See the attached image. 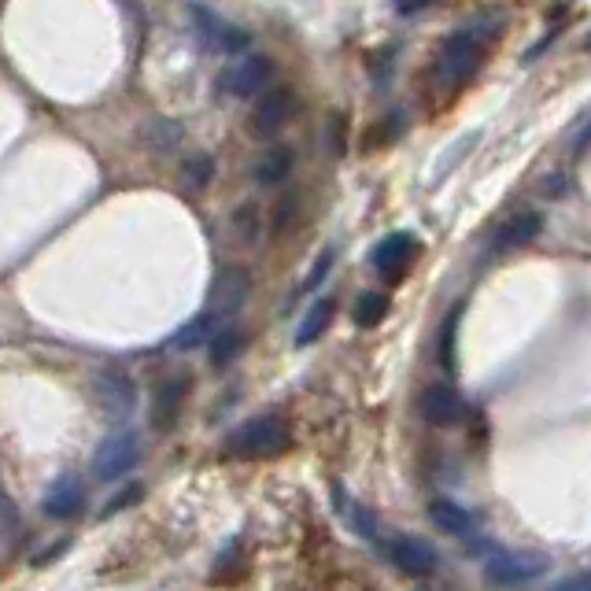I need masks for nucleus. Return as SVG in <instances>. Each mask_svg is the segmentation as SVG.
<instances>
[{"instance_id": "obj_1", "label": "nucleus", "mask_w": 591, "mask_h": 591, "mask_svg": "<svg viewBox=\"0 0 591 591\" xmlns=\"http://www.w3.org/2000/svg\"><path fill=\"white\" fill-rule=\"evenodd\" d=\"M292 444V429L278 414H259L252 422H244L237 433L230 436L226 451L241 455V459H278Z\"/></svg>"}, {"instance_id": "obj_2", "label": "nucleus", "mask_w": 591, "mask_h": 591, "mask_svg": "<svg viewBox=\"0 0 591 591\" xmlns=\"http://www.w3.org/2000/svg\"><path fill=\"white\" fill-rule=\"evenodd\" d=\"M484 63V49L477 34H451L440 45L433 60V78L440 89H459L473 78V74L481 71Z\"/></svg>"}, {"instance_id": "obj_3", "label": "nucleus", "mask_w": 591, "mask_h": 591, "mask_svg": "<svg viewBox=\"0 0 591 591\" xmlns=\"http://www.w3.org/2000/svg\"><path fill=\"white\" fill-rule=\"evenodd\" d=\"M551 569V558L543 551H529V547H518V551H499L484 562V580L495 584V588H521V584H532L536 577H543Z\"/></svg>"}, {"instance_id": "obj_4", "label": "nucleus", "mask_w": 591, "mask_h": 591, "mask_svg": "<svg viewBox=\"0 0 591 591\" xmlns=\"http://www.w3.org/2000/svg\"><path fill=\"white\" fill-rule=\"evenodd\" d=\"M141 462V433L133 429H115L100 440V447L93 451V477L97 481H119Z\"/></svg>"}, {"instance_id": "obj_5", "label": "nucleus", "mask_w": 591, "mask_h": 591, "mask_svg": "<svg viewBox=\"0 0 591 591\" xmlns=\"http://www.w3.org/2000/svg\"><path fill=\"white\" fill-rule=\"evenodd\" d=\"M270 74H274V63L266 56H241V60H233L226 71L218 74V93L233 100L259 97L270 85Z\"/></svg>"}, {"instance_id": "obj_6", "label": "nucleus", "mask_w": 591, "mask_h": 591, "mask_svg": "<svg viewBox=\"0 0 591 591\" xmlns=\"http://www.w3.org/2000/svg\"><path fill=\"white\" fill-rule=\"evenodd\" d=\"M248 296H252V274L241 270V266H226V270H218V278L211 281L207 311L218 314L222 322H230L233 314L248 303Z\"/></svg>"}, {"instance_id": "obj_7", "label": "nucleus", "mask_w": 591, "mask_h": 591, "mask_svg": "<svg viewBox=\"0 0 591 591\" xmlns=\"http://www.w3.org/2000/svg\"><path fill=\"white\" fill-rule=\"evenodd\" d=\"M193 26H196V34L204 37L207 49H215V52L241 56V52L252 45V34H248V30L233 26L230 19H222V15L204 8V4H193Z\"/></svg>"}, {"instance_id": "obj_8", "label": "nucleus", "mask_w": 591, "mask_h": 591, "mask_svg": "<svg viewBox=\"0 0 591 591\" xmlns=\"http://www.w3.org/2000/svg\"><path fill=\"white\" fill-rule=\"evenodd\" d=\"M292 111H296V93H292L289 85H278V89H270V93L259 97L248 126H252L255 137H274V133H281L289 126Z\"/></svg>"}, {"instance_id": "obj_9", "label": "nucleus", "mask_w": 591, "mask_h": 591, "mask_svg": "<svg viewBox=\"0 0 591 591\" xmlns=\"http://www.w3.org/2000/svg\"><path fill=\"white\" fill-rule=\"evenodd\" d=\"M414 255H418V237L407 230H399V233H388V237H381V241L374 244L370 266H374L381 278H399V274H407V266L414 263Z\"/></svg>"}, {"instance_id": "obj_10", "label": "nucleus", "mask_w": 591, "mask_h": 591, "mask_svg": "<svg viewBox=\"0 0 591 591\" xmlns=\"http://www.w3.org/2000/svg\"><path fill=\"white\" fill-rule=\"evenodd\" d=\"M93 396H97L100 411L108 414V418H126V414H133V407H137V385H133L130 374H122V370H104V374H97Z\"/></svg>"}, {"instance_id": "obj_11", "label": "nucleus", "mask_w": 591, "mask_h": 591, "mask_svg": "<svg viewBox=\"0 0 591 591\" xmlns=\"http://www.w3.org/2000/svg\"><path fill=\"white\" fill-rule=\"evenodd\" d=\"M388 558L396 562L407 577H429L436 569V551L433 543L418 540V536H396V540L388 543Z\"/></svg>"}, {"instance_id": "obj_12", "label": "nucleus", "mask_w": 591, "mask_h": 591, "mask_svg": "<svg viewBox=\"0 0 591 591\" xmlns=\"http://www.w3.org/2000/svg\"><path fill=\"white\" fill-rule=\"evenodd\" d=\"M45 514L56 521H67L74 518V514H82L85 507V484L82 477H74V473H63V477H56V481L49 484V492H45Z\"/></svg>"}, {"instance_id": "obj_13", "label": "nucleus", "mask_w": 591, "mask_h": 591, "mask_svg": "<svg viewBox=\"0 0 591 591\" xmlns=\"http://www.w3.org/2000/svg\"><path fill=\"white\" fill-rule=\"evenodd\" d=\"M422 418L429 425H451V422H459V414H462V399L459 392L451 385H429L422 392Z\"/></svg>"}, {"instance_id": "obj_14", "label": "nucleus", "mask_w": 591, "mask_h": 591, "mask_svg": "<svg viewBox=\"0 0 591 591\" xmlns=\"http://www.w3.org/2000/svg\"><path fill=\"white\" fill-rule=\"evenodd\" d=\"M540 230H543L540 211H521V215L510 218L507 226H499L492 248L495 252H514V248H525V244H532L536 237H540Z\"/></svg>"}, {"instance_id": "obj_15", "label": "nucleus", "mask_w": 591, "mask_h": 591, "mask_svg": "<svg viewBox=\"0 0 591 591\" xmlns=\"http://www.w3.org/2000/svg\"><path fill=\"white\" fill-rule=\"evenodd\" d=\"M226 326L218 314H211V311H200L193 318V322H185V326L174 333V337L167 340L170 348L174 351H196V348H207L211 344V337H215L218 329Z\"/></svg>"}, {"instance_id": "obj_16", "label": "nucleus", "mask_w": 591, "mask_h": 591, "mask_svg": "<svg viewBox=\"0 0 591 591\" xmlns=\"http://www.w3.org/2000/svg\"><path fill=\"white\" fill-rule=\"evenodd\" d=\"M185 392H189V377H170V381L159 385L156 403H152V425H156V429H170V425L178 422Z\"/></svg>"}, {"instance_id": "obj_17", "label": "nucleus", "mask_w": 591, "mask_h": 591, "mask_svg": "<svg viewBox=\"0 0 591 591\" xmlns=\"http://www.w3.org/2000/svg\"><path fill=\"white\" fill-rule=\"evenodd\" d=\"M292 167H296V156H292V148H285V145L266 148L263 156H259V163H255L252 178H255V185H266V189H270V185H281V181L289 178Z\"/></svg>"}, {"instance_id": "obj_18", "label": "nucleus", "mask_w": 591, "mask_h": 591, "mask_svg": "<svg viewBox=\"0 0 591 591\" xmlns=\"http://www.w3.org/2000/svg\"><path fill=\"white\" fill-rule=\"evenodd\" d=\"M333 314H337V303L329 300V296L314 300L307 307V314L300 318V326H296V348H307V344H314V340L322 337L329 329V322H333Z\"/></svg>"}, {"instance_id": "obj_19", "label": "nucleus", "mask_w": 591, "mask_h": 591, "mask_svg": "<svg viewBox=\"0 0 591 591\" xmlns=\"http://www.w3.org/2000/svg\"><path fill=\"white\" fill-rule=\"evenodd\" d=\"M429 518H433L436 529H444L447 536H466V532L473 529L470 510H462L459 503H451V499H433V503H429Z\"/></svg>"}, {"instance_id": "obj_20", "label": "nucleus", "mask_w": 591, "mask_h": 591, "mask_svg": "<svg viewBox=\"0 0 591 591\" xmlns=\"http://www.w3.org/2000/svg\"><path fill=\"white\" fill-rule=\"evenodd\" d=\"M215 178V159L207 156V152H196L181 163V181H185V189L189 193H204L207 185Z\"/></svg>"}, {"instance_id": "obj_21", "label": "nucleus", "mask_w": 591, "mask_h": 591, "mask_svg": "<svg viewBox=\"0 0 591 591\" xmlns=\"http://www.w3.org/2000/svg\"><path fill=\"white\" fill-rule=\"evenodd\" d=\"M388 314V296L385 292H362L359 300H355V326L362 329H374L385 322Z\"/></svg>"}, {"instance_id": "obj_22", "label": "nucleus", "mask_w": 591, "mask_h": 591, "mask_svg": "<svg viewBox=\"0 0 591 591\" xmlns=\"http://www.w3.org/2000/svg\"><path fill=\"white\" fill-rule=\"evenodd\" d=\"M241 344H244V340H241V333H237V329L222 326L215 337H211V344H207V348H211V366H230L233 355L241 351Z\"/></svg>"}, {"instance_id": "obj_23", "label": "nucleus", "mask_w": 591, "mask_h": 591, "mask_svg": "<svg viewBox=\"0 0 591 591\" xmlns=\"http://www.w3.org/2000/svg\"><path fill=\"white\" fill-rule=\"evenodd\" d=\"M233 233L241 237L244 244H255L263 237V215H259V207L244 204L233 211Z\"/></svg>"}, {"instance_id": "obj_24", "label": "nucleus", "mask_w": 591, "mask_h": 591, "mask_svg": "<svg viewBox=\"0 0 591 591\" xmlns=\"http://www.w3.org/2000/svg\"><path fill=\"white\" fill-rule=\"evenodd\" d=\"M459 318H462V307H455L451 318L444 322V329H440V362L444 366H455V329H459Z\"/></svg>"}, {"instance_id": "obj_25", "label": "nucleus", "mask_w": 591, "mask_h": 591, "mask_svg": "<svg viewBox=\"0 0 591 591\" xmlns=\"http://www.w3.org/2000/svg\"><path fill=\"white\" fill-rule=\"evenodd\" d=\"M333 263H337V252L333 248H326V252L314 259V266H311V274H307V281H303V292H311V289H318L322 281H326V274L333 270Z\"/></svg>"}, {"instance_id": "obj_26", "label": "nucleus", "mask_w": 591, "mask_h": 591, "mask_svg": "<svg viewBox=\"0 0 591 591\" xmlns=\"http://www.w3.org/2000/svg\"><path fill=\"white\" fill-rule=\"evenodd\" d=\"M292 215H296V196H285L274 211V233H285L292 226Z\"/></svg>"}, {"instance_id": "obj_27", "label": "nucleus", "mask_w": 591, "mask_h": 591, "mask_svg": "<svg viewBox=\"0 0 591 591\" xmlns=\"http://www.w3.org/2000/svg\"><path fill=\"white\" fill-rule=\"evenodd\" d=\"M141 492H145L141 484H130V488H122V495H115V499H111L108 507H104V514H115V510H122V507H130V503H137V499H141Z\"/></svg>"}, {"instance_id": "obj_28", "label": "nucleus", "mask_w": 591, "mask_h": 591, "mask_svg": "<svg viewBox=\"0 0 591 591\" xmlns=\"http://www.w3.org/2000/svg\"><path fill=\"white\" fill-rule=\"evenodd\" d=\"M436 0H396V12L399 15H414V12H425V8H433Z\"/></svg>"}, {"instance_id": "obj_29", "label": "nucleus", "mask_w": 591, "mask_h": 591, "mask_svg": "<svg viewBox=\"0 0 591 591\" xmlns=\"http://www.w3.org/2000/svg\"><path fill=\"white\" fill-rule=\"evenodd\" d=\"M555 591H591V584H588V573H577V577H569V580H562Z\"/></svg>"}]
</instances>
